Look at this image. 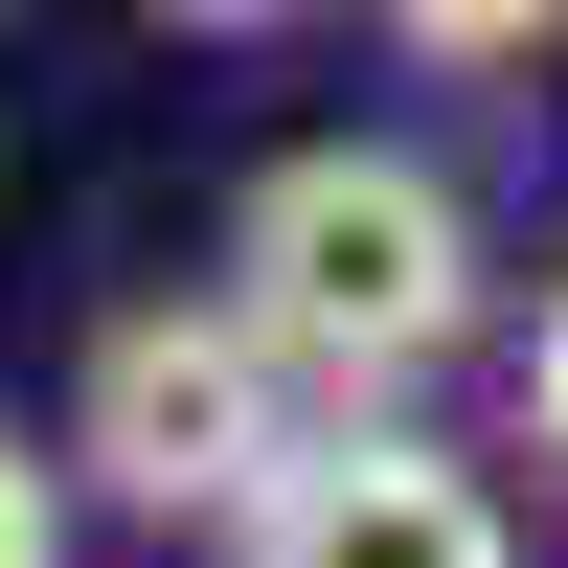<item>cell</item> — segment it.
I'll return each instance as SVG.
<instances>
[{"mask_svg": "<svg viewBox=\"0 0 568 568\" xmlns=\"http://www.w3.org/2000/svg\"><path fill=\"white\" fill-rule=\"evenodd\" d=\"M227 296L273 318L318 409H409L478 342V205H455L409 136H296V160L227 205Z\"/></svg>", "mask_w": 568, "mask_h": 568, "instance_id": "1", "label": "cell"}, {"mask_svg": "<svg viewBox=\"0 0 568 568\" xmlns=\"http://www.w3.org/2000/svg\"><path fill=\"white\" fill-rule=\"evenodd\" d=\"M296 433H318V409H296V364H273L251 296H160V318H114V342H91V387H69V478L136 500V524H251Z\"/></svg>", "mask_w": 568, "mask_h": 568, "instance_id": "2", "label": "cell"}, {"mask_svg": "<svg viewBox=\"0 0 568 568\" xmlns=\"http://www.w3.org/2000/svg\"><path fill=\"white\" fill-rule=\"evenodd\" d=\"M227 568H524V524H500L478 455L387 433V409H318V433L273 455V500L227 524Z\"/></svg>", "mask_w": 568, "mask_h": 568, "instance_id": "3", "label": "cell"}, {"mask_svg": "<svg viewBox=\"0 0 568 568\" xmlns=\"http://www.w3.org/2000/svg\"><path fill=\"white\" fill-rule=\"evenodd\" d=\"M433 69H524V45H568V0H387Z\"/></svg>", "mask_w": 568, "mask_h": 568, "instance_id": "4", "label": "cell"}, {"mask_svg": "<svg viewBox=\"0 0 568 568\" xmlns=\"http://www.w3.org/2000/svg\"><path fill=\"white\" fill-rule=\"evenodd\" d=\"M0 568H69V455L0 433Z\"/></svg>", "mask_w": 568, "mask_h": 568, "instance_id": "5", "label": "cell"}, {"mask_svg": "<svg viewBox=\"0 0 568 568\" xmlns=\"http://www.w3.org/2000/svg\"><path fill=\"white\" fill-rule=\"evenodd\" d=\"M524 455L568 478V273H546V318H524Z\"/></svg>", "mask_w": 568, "mask_h": 568, "instance_id": "6", "label": "cell"}, {"mask_svg": "<svg viewBox=\"0 0 568 568\" xmlns=\"http://www.w3.org/2000/svg\"><path fill=\"white\" fill-rule=\"evenodd\" d=\"M160 23H227V45H251V23H296V0H160Z\"/></svg>", "mask_w": 568, "mask_h": 568, "instance_id": "7", "label": "cell"}]
</instances>
